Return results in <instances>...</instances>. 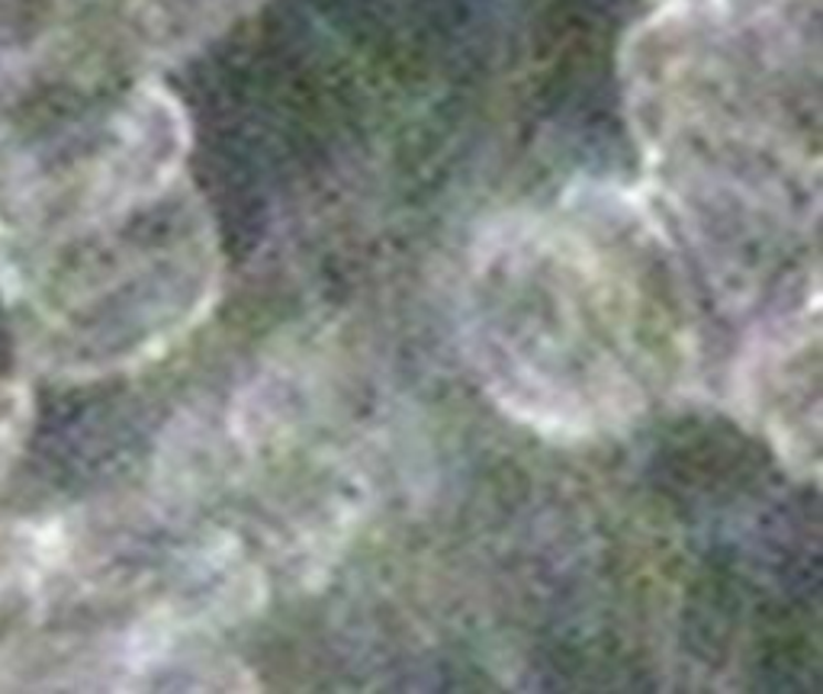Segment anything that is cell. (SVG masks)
<instances>
[{
  "instance_id": "6da1fadb",
  "label": "cell",
  "mask_w": 823,
  "mask_h": 694,
  "mask_svg": "<svg viewBox=\"0 0 823 694\" xmlns=\"http://www.w3.org/2000/svg\"><path fill=\"white\" fill-rule=\"evenodd\" d=\"M637 287L601 274L489 277L477 287L473 351L499 403L563 438L631 421L646 403Z\"/></svg>"
}]
</instances>
